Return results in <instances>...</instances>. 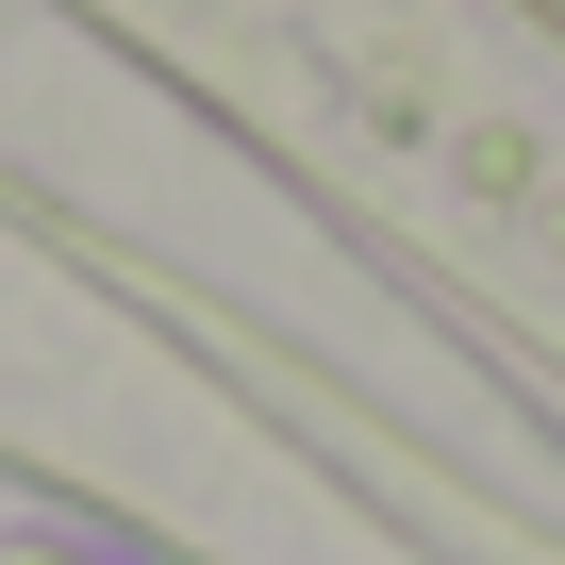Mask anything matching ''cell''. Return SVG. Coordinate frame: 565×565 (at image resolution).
<instances>
[{
    "mask_svg": "<svg viewBox=\"0 0 565 565\" xmlns=\"http://www.w3.org/2000/svg\"><path fill=\"white\" fill-rule=\"evenodd\" d=\"M0 565H67V548H0Z\"/></svg>",
    "mask_w": 565,
    "mask_h": 565,
    "instance_id": "6da1fadb",
    "label": "cell"
}]
</instances>
